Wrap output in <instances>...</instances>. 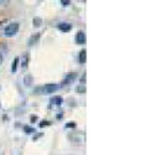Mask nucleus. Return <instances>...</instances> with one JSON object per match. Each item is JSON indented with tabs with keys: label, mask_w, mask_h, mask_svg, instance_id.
Masks as SVG:
<instances>
[{
	"label": "nucleus",
	"mask_w": 149,
	"mask_h": 155,
	"mask_svg": "<svg viewBox=\"0 0 149 155\" xmlns=\"http://www.w3.org/2000/svg\"><path fill=\"white\" fill-rule=\"evenodd\" d=\"M66 128H76V123H74V122H69L67 124L65 125Z\"/></svg>",
	"instance_id": "nucleus-17"
},
{
	"label": "nucleus",
	"mask_w": 149,
	"mask_h": 155,
	"mask_svg": "<svg viewBox=\"0 0 149 155\" xmlns=\"http://www.w3.org/2000/svg\"><path fill=\"white\" fill-rule=\"evenodd\" d=\"M18 31H19V24L18 22H11V24H9V25L5 27L4 34L7 37H11V36L18 34Z\"/></svg>",
	"instance_id": "nucleus-2"
},
{
	"label": "nucleus",
	"mask_w": 149,
	"mask_h": 155,
	"mask_svg": "<svg viewBox=\"0 0 149 155\" xmlns=\"http://www.w3.org/2000/svg\"><path fill=\"white\" fill-rule=\"evenodd\" d=\"M62 114H63L62 112H59V116H57V119H61V118H62Z\"/></svg>",
	"instance_id": "nucleus-19"
},
{
	"label": "nucleus",
	"mask_w": 149,
	"mask_h": 155,
	"mask_svg": "<svg viewBox=\"0 0 149 155\" xmlns=\"http://www.w3.org/2000/svg\"><path fill=\"white\" fill-rule=\"evenodd\" d=\"M77 73L76 72H70L67 73V75L65 76V79H63V85H70L72 82H74V81L77 79Z\"/></svg>",
	"instance_id": "nucleus-3"
},
{
	"label": "nucleus",
	"mask_w": 149,
	"mask_h": 155,
	"mask_svg": "<svg viewBox=\"0 0 149 155\" xmlns=\"http://www.w3.org/2000/svg\"><path fill=\"white\" fill-rule=\"evenodd\" d=\"M32 24H34V26L39 27V26H41V24H42V20H41V18H34Z\"/></svg>",
	"instance_id": "nucleus-13"
},
{
	"label": "nucleus",
	"mask_w": 149,
	"mask_h": 155,
	"mask_svg": "<svg viewBox=\"0 0 149 155\" xmlns=\"http://www.w3.org/2000/svg\"><path fill=\"white\" fill-rule=\"evenodd\" d=\"M61 4H62L63 6H69V5L71 4V1H69V0H62V1H61Z\"/></svg>",
	"instance_id": "nucleus-18"
},
{
	"label": "nucleus",
	"mask_w": 149,
	"mask_h": 155,
	"mask_svg": "<svg viewBox=\"0 0 149 155\" xmlns=\"http://www.w3.org/2000/svg\"><path fill=\"white\" fill-rule=\"evenodd\" d=\"M19 61H20V59H19V57H15V59H14V61H13V65H11V72H13V73H15V72H16V70H18V65H19Z\"/></svg>",
	"instance_id": "nucleus-8"
},
{
	"label": "nucleus",
	"mask_w": 149,
	"mask_h": 155,
	"mask_svg": "<svg viewBox=\"0 0 149 155\" xmlns=\"http://www.w3.org/2000/svg\"><path fill=\"white\" fill-rule=\"evenodd\" d=\"M76 42L78 45H83L86 44V34L83 31H78L77 35H76Z\"/></svg>",
	"instance_id": "nucleus-4"
},
{
	"label": "nucleus",
	"mask_w": 149,
	"mask_h": 155,
	"mask_svg": "<svg viewBox=\"0 0 149 155\" xmlns=\"http://www.w3.org/2000/svg\"><path fill=\"white\" fill-rule=\"evenodd\" d=\"M24 132L26 133V134H32V133H35V128H31L29 125H25L24 127Z\"/></svg>",
	"instance_id": "nucleus-12"
},
{
	"label": "nucleus",
	"mask_w": 149,
	"mask_h": 155,
	"mask_svg": "<svg viewBox=\"0 0 149 155\" xmlns=\"http://www.w3.org/2000/svg\"><path fill=\"white\" fill-rule=\"evenodd\" d=\"M6 4H9V1H4V0L3 1H0V5H6Z\"/></svg>",
	"instance_id": "nucleus-20"
},
{
	"label": "nucleus",
	"mask_w": 149,
	"mask_h": 155,
	"mask_svg": "<svg viewBox=\"0 0 149 155\" xmlns=\"http://www.w3.org/2000/svg\"><path fill=\"white\" fill-rule=\"evenodd\" d=\"M57 27H59V30L62 31V32H70L72 30V25L69 22H61L57 25Z\"/></svg>",
	"instance_id": "nucleus-5"
},
{
	"label": "nucleus",
	"mask_w": 149,
	"mask_h": 155,
	"mask_svg": "<svg viewBox=\"0 0 149 155\" xmlns=\"http://www.w3.org/2000/svg\"><path fill=\"white\" fill-rule=\"evenodd\" d=\"M62 102H63V99L61 98V97H59V96L51 99V103H55V105H57V107H60V105L62 104Z\"/></svg>",
	"instance_id": "nucleus-10"
},
{
	"label": "nucleus",
	"mask_w": 149,
	"mask_h": 155,
	"mask_svg": "<svg viewBox=\"0 0 149 155\" xmlns=\"http://www.w3.org/2000/svg\"><path fill=\"white\" fill-rule=\"evenodd\" d=\"M28 61H29V56H28V53H25L24 55V60H22V65H21L24 68L28 67Z\"/></svg>",
	"instance_id": "nucleus-14"
},
{
	"label": "nucleus",
	"mask_w": 149,
	"mask_h": 155,
	"mask_svg": "<svg viewBox=\"0 0 149 155\" xmlns=\"http://www.w3.org/2000/svg\"><path fill=\"white\" fill-rule=\"evenodd\" d=\"M24 85L26 86V87H30V86L32 85V76H31V75L25 76V78H24Z\"/></svg>",
	"instance_id": "nucleus-9"
},
{
	"label": "nucleus",
	"mask_w": 149,
	"mask_h": 155,
	"mask_svg": "<svg viewBox=\"0 0 149 155\" xmlns=\"http://www.w3.org/2000/svg\"><path fill=\"white\" fill-rule=\"evenodd\" d=\"M87 51L86 50H81V52H80V56H78V61H80V63H85L86 62V59H87Z\"/></svg>",
	"instance_id": "nucleus-7"
},
{
	"label": "nucleus",
	"mask_w": 149,
	"mask_h": 155,
	"mask_svg": "<svg viewBox=\"0 0 149 155\" xmlns=\"http://www.w3.org/2000/svg\"><path fill=\"white\" fill-rule=\"evenodd\" d=\"M3 59H4V57H3V56H0V65L3 63Z\"/></svg>",
	"instance_id": "nucleus-22"
},
{
	"label": "nucleus",
	"mask_w": 149,
	"mask_h": 155,
	"mask_svg": "<svg viewBox=\"0 0 149 155\" xmlns=\"http://www.w3.org/2000/svg\"><path fill=\"white\" fill-rule=\"evenodd\" d=\"M6 52H7V46L5 44H0V56L4 57V55Z\"/></svg>",
	"instance_id": "nucleus-11"
},
{
	"label": "nucleus",
	"mask_w": 149,
	"mask_h": 155,
	"mask_svg": "<svg viewBox=\"0 0 149 155\" xmlns=\"http://www.w3.org/2000/svg\"><path fill=\"white\" fill-rule=\"evenodd\" d=\"M77 92H78V93H85V92H86L85 85H80V86L77 87Z\"/></svg>",
	"instance_id": "nucleus-15"
},
{
	"label": "nucleus",
	"mask_w": 149,
	"mask_h": 155,
	"mask_svg": "<svg viewBox=\"0 0 149 155\" xmlns=\"http://www.w3.org/2000/svg\"><path fill=\"white\" fill-rule=\"evenodd\" d=\"M39 40H40V34H35V35H32L30 39H29V41H28V45L29 46H34L39 42Z\"/></svg>",
	"instance_id": "nucleus-6"
},
{
	"label": "nucleus",
	"mask_w": 149,
	"mask_h": 155,
	"mask_svg": "<svg viewBox=\"0 0 149 155\" xmlns=\"http://www.w3.org/2000/svg\"><path fill=\"white\" fill-rule=\"evenodd\" d=\"M60 89V86L59 85H55V83H48V85H45L42 87H37L35 88V93H39V94H51V93H55L56 91Z\"/></svg>",
	"instance_id": "nucleus-1"
},
{
	"label": "nucleus",
	"mask_w": 149,
	"mask_h": 155,
	"mask_svg": "<svg viewBox=\"0 0 149 155\" xmlns=\"http://www.w3.org/2000/svg\"><path fill=\"white\" fill-rule=\"evenodd\" d=\"M51 123H50L48 120H42V122H40V124H39V127L40 128H44V127H46V125H50Z\"/></svg>",
	"instance_id": "nucleus-16"
},
{
	"label": "nucleus",
	"mask_w": 149,
	"mask_h": 155,
	"mask_svg": "<svg viewBox=\"0 0 149 155\" xmlns=\"http://www.w3.org/2000/svg\"><path fill=\"white\" fill-rule=\"evenodd\" d=\"M36 120H37L36 117H31V122H32V123H34V122H36Z\"/></svg>",
	"instance_id": "nucleus-21"
}]
</instances>
